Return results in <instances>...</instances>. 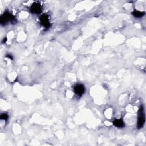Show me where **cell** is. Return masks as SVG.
Wrapping results in <instances>:
<instances>
[{
	"label": "cell",
	"mask_w": 146,
	"mask_h": 146,
	"mask_svg": "<svg viewBox=\"0 0 146 146\" xmlns=\"http://www.w3.org/2000/svg\"><path fill=\"white\" fill-rule=\"evenodd\" d=\"M1 24H6L9 22H11L14 23L16 22V19L14 16H13L9 12L5 11L1 17L0 20Z\"/></svg>",
	"instance_id": "6da1fadb"
},
{
	"label": "cell",
	"mask_w": 146,
	"mask_h": 146,
	"mask_svg": "<svg viewBox=\"0 0 146 146\" xmlns=\"http://www.w3.org/2000/svg\"><path fill=\"white\" fill-rule=\"evenodd\" d=\"M145 123V115L144 112V108L143 106L140 107L139 111V117L137 120V127L141 128L143 127Z\"/></svg>",
	"instance_id": "7a4b0ae2"
},
{
	"label": "cell",
	"mask_w": 146,
	"mask_h": 146,
	"mask_svg": "<svg viewBox=\"0 0 146 146\" xmlns=\"http://www.w3.org/2000/svg\"><path fill=\"white\" fill-rule=\"evenodd\" d=\"M42 7L41 5L38 2L33 3L30 7V12L33 14H40L42 12Z\"/></svg>",
	"instance_id": "3957f363"
},
{
	"label": "cell",
	"mask_w": 146,
	"mask_h": 146,
	"mask_svg": "<svg viewBox=\"0 0 146 146\" xmlns=\"http://www.w3.org/2000/svg\"><path fill=\"white\" fill-rule=\"evenodd\" d=\"M40 23L45 27L48 28L50 26V23L49 20V17L46 14H43L40 17Z\"/></svg>",
	"instance_id": "277c9868"
},
{
	"label": "cell",
	"mask_w": 146,
	"mask_h": 146,
	"mask_svg": "<svg viewBox=\"0 0 146 146\" xmlns=\"http://www.w3.org/2000/svg\"><path fill=\"white\" fill-rule=\"evenodd\" d=\"M74 91L75 94L76 95L81 96L82 95H83L84 94V91H85V88H84V87L83 84H77L75 86H74Z\"/></svg>",
	"instance_id": "5b68a950"
},
{
	"label": "cell",
	"mask_w": 146,
	"mask_h": 146,
	"mask_svg": "<svg viewBox=\"0 0 146 146\" xmlns=\"http://www.w3.org/2000/svg\"><path fill=\"white\" fill-rule=\"evenodd\" d=\"M113 124L117 127L121 128L124 127V123L121 119H116L113 121Z\"/></svg>",
	"instance_id": "8992f818"
},
{
	"label": "cell",
	"mask_w": 146,
	"mask_h": 146,
	"mask_svg": "<svg viewBox=\"0 0 146 146\" xmlns=\"http://www.w3.org/2000/svg\"><path fill=\"white\" fill-rule=\"evenodd\" d=\"M132 14H133V15H134L135 17H137V18H140L141 17H143L144 14H145V13L144 12H141V11H138V10H134Z\"/></svg>",
	"instance_id": "52a82bcc"
},
{
	"label": "cell",
	"mask_w": 146,
	"mask_h": 146,
	"mask_svg": "<svg viewBox=\"0 0 146 146\" xmlns=\"http://www.w3.org/2000/svg\"><path fill=\"white\" fill-rule=\"evenodd\" d=\"M8 118V115L6 113H2L1 115V119L2 120H6Z\"/></svg>",
	"instance_id": "ba28073f"
},
{
	"label": "cell",
	"mask_w": 146,
	"mask_h": 146,
	"mask_svg": "<svg viewBox=\"0 0 146 146\" xmlns=\"http://www.w3.org/2000/svg\"><path fill=\"white\" fill-rule=\"evenodd\" d=\"M7 57L8 58H10L11 59H13V57L11 56V55H7Z\"/></svg>",
	"instance_id": "9c48e42d"
}]
</instances>
